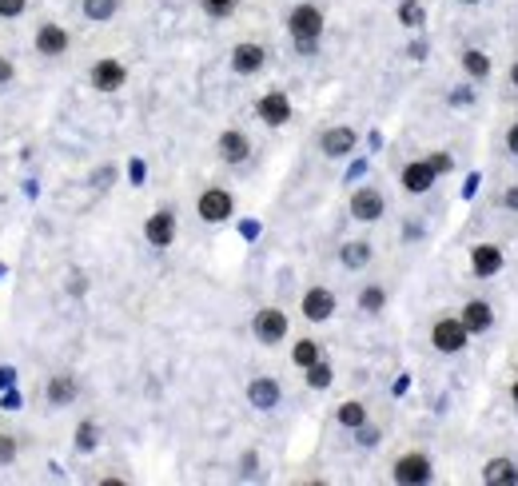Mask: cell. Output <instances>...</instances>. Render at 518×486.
Returning a JSON list of instances; mask_svg holds the SVG:
<instances>
[{
  "mask_svg": "<svg viewBox=\"0 0 518 486\" xmlns=\"http://www.w3.org/2000/svg\"><path fill=\"white\" fill-rule=\"evenodd\" d=\"M383 212H387V199H383L379 188H359L355 196H351V215H355L359 223L383 220Z\"/></svg>",
  "mask_w": 518,
  "mask_h": 486,
  "instance_id": "9",
  "label": "cell"
},
{
  "mask_svg": "<svg viewBox=\"0 0 518 486\" xmlns=\"http://www.w3.org/2000/svg\"><path fill=\"white\" fill-rule=\"evenodd\" d=\"M116 8H120V0H84V16L92 24L112 20V16H116Z\"/></svg>",
  "mask_w": 518,
  "mask_h": 486,
  "instance_id": "25",
  "label": "cell"
},
{
  "mask_svg": "<svg viewBox=\"0 0 518 486\" xmlns=\"http://www.w3.org/2000/svg\"><path fill=\"white\" fill-rule=\"evenodd\" d=\"M251 331L263 347H275V343H283V335H287V315L279 307H259L255 319H251Z\"/></svg>",
  "mask_w": 518,
  "mask_h": 486,
  "instance_id": "4",
  "label": "cell"
},
{
  "mask_svg": "<svg viewBox=\"0 0 518 486\" xmlns=\"http://www.w3.org/2000/svg\"><path fill=\"white\" fill-rule=\"evenodd\" d=\"M502 267H506V255H502L499 243H475L470 247V271H475L478 279H494Z\"/></svg>",
  "mask_w": 518,
  "mask_h": 486,
  "instance_id": "7",
  "label": "cell"
},
{
  "mask_svg": "<svg viewBox=\"0 0 518 486\" xmlns=\"http://www.w3.org/2000/svg\"><path fill=\"white\" fill-rule=\"evenodd\" d=\"M331 379H335V371H331V363H323V359H315V363L307 366V387L323 390V387H331Z\"/></svg>",
  "mask_w": 518,
  "mask_h": 486,
  "instance_id": "28",
  "label": "cell"
},
{
  "mask_svg": "<svg viewBox=\"0 0 518 486\" xmlns=\"http://www.w3.org/2000/svg\"><path fill=\"white\" fill-rule=\"evenodd\" d=\"M462 4H483V0H462Z\"/></svg>",
  "mask_w": 518,
  "mask_h": 486,
  "instance_id": "41",
  "label": "cell"
},
{
  "mask_svg": "<svg viewBox=\"0 0 518 486\" xmlns=\"http://www.w3.org/2000/svg\"><path fill=\"white\" fill-rule=\"evenodd\" d=\"M430 343H435V351H443V355H459V351L470 343V331L462 327L459 315H443L435 327H430Z\"/></svg>",
  "mask_w": 518,
  "mask_h": 486,
  "instance_id": "2",
  "label": "cell"
},
{
  "mask_svg": "<svg viewBox=\"0 0 518 486\" xmlns=\"http://www.w3.org/2000/svg\"><path fill=\"white\" fill-rule=\"evenodd\" d=\"M395 482H403V486H422V482H430V474H435V467H430V459L427 454H419V451H411V454H403V459L395 462Z\"/></svg>",
  "mask_w": 518,
  "mask_h": 486,
  "instance_id": "5",
  "label": "cell"
},
{
  "mask_svg": "<svg viewBox=\"0 0 518 486\" xmlns=\"http://www.w3.org/2000/svg\"><path fill=\"white\" fill-rule=\"evenodd\" d=\"M315 359H323V355H319V343H315V339H299V343L291 347V363L303 366V371H307Z\"/></svg>",
  "mask_w": 518,
  "mask_h": 486,
  "instance_id": "26",
  "label": "cell"
},
{
  "mask_svg": "<svg viewBox=\"0 0 518 486\" xmlns=\"http://www.w3.org/2000/svg\"><path fill=\"white\" fill-rule=\"evenodd\" d=\"M12 379H16L12 366H0V387H12Z\"/></svg>",
  "mask_w": 518,
  "mask_h": 486,
  "instance_id": "38",
  "label": "cell"
},
{
  "mask_svg": "<svg viewBox=\"0 0 518 486\" xmlns=\"http://www.w3.org/2000/svg\"><path fill=\"white\" fill-rule=\"evenodd\" d=\"M143 235H148L151 247H172V239H175V212H167V207L151 212L148 223H143Z\"/></svg>",
  "mask_w": 518,
  "mask_h": 486,
  "instance_id": "11",
  "label": "cell"
},
{
  "mask_svg": "<svg viewBox=\"0 0 518 486\" xmlns=\"http://www.w3.org/2000/svg\"><path fill=\"white\" fill-rule=\"evenodd\" d=\"M303 315H307L311 323H327V319L335 315V291L331 287H307V295H303Z\"/></svg>",
  "mask_w": 518,
  "mask_h": 486,
  "instance_id": "12",
  "label": "cell"
},
{
  "mask_svg": "<svg viewBox=\"0 0 518 486\" xmlns=\"http://www.w3.org/2000/svg\"><path fill=\"white\" fill-rule=\"evenodd\" d=\"M359 443H363V446H375V443H379V430H371V427L363 422V427H359Z\"/></svg>",
  "mask_w": 518,
  "mask_h": 486,
  "instance_id": "37",
  "label": "cell"
},
{
  "mask_svg": "<svg viewBox=\"0 0 518 486\" xmlns=\"http://www.w3.org/2000/svg\"><path fill=\"white\" fill-rule=\"evenodd\" d=\"M398 20H403L406 28H422V24H427V8H422L419 0H403V4H398Z\"/></svg>",
  "mask_w": 518,
  "mask_h": 486,
  "instance_id": "27",
  "label": "cell"
},
{
  "mask_svg": "<svg viewBox=\"0 0 518 486\" xmlns=\"http://www.w3.org/2000/svg\"><path fill=\"white\" fill-rule=\"evenodd\" d=\"M16 459V438L12 435H0V467Z\"/></svg>",
  "mask_w": 518,
  "mask_h": 486,
  "instance_id": "32",
  "label": "cell"
},
{
  "mask_svg": "<svg viewBox=\"0 0 518 486\" xmlns=\"http://www.w3.org/2000/svg\"><path fill=\"white\" fill-rule=\"evenodd\" d=\"M88 80H92L96 92H120V88H124V80H128V68L116 60V56H104V60L92 64Z\"/></svg>",
  "mask_w": 518,
  "mask_h": 486,
  "instance_id": "6",
  "label": "cell"
},
{
  "mask_svg": "<svg viewBox=\"0 0 518 486\" xmlns=\"http://www.w3.org/2000/svg\"><path fill=\"white\" fill-rule=\"evenodd\" d=\"M279 398H283V387H279L271 374H259V379L247 382V403H251L255 411H271V406H279Z\"/></svg>",
  "mask_w": 518,
  "mask_h": 486,
  "instance_id": "13",
  "label": "cell"
},
{
  "mask_svg": "<svg viewBox=\"0 0 518 486\" xmlns=\"http://www.w3.org/2000/svg\"><path fill=\"white\" fill-rule=\"evenodd\" d=\"M196 212L204 223H223L231 220V212H236V199H231L228 188H204L196 199Z\"/></svg>",
  "mask_w": 518,
  "mask_h": 486,
  "instance_id": "3",
  "label": "cell"
},
{
  "mask_svg": "<svg viewBox=\"0 0 518 486\" xmlns=\"http://www.w3.org/2000/svg\"><path fill=\"white\" fill-rule=\"evenodd\" d=\"M12 76H16L12 60H8V56H0V88H4V84H12Z\"/></svg>",
  "mask_w": 518,
  "mask_h": 486,
  "instance_id": "35",
  "label": "cell"
},
{
  "mask_svg": "<svg viewBox=\"0 0 518 486\" xmlns=\"http://www.w3.org/2000/svg\"><path fill=\"white\" fill-rule=\"evenodd\" d=\"M323 8L311 4V0H303V4H295L291 12H287V32H291L295 48H299L303 56H311L319 48V36H323Z\"/></svg>",
  "mask_w": 518,
  "mask_h": 486,
  "instance_id": "1",
  "label": "cell"
},
{
  "mask_svg": "<svg viewBox=\"0 0 518 486\" xmlns=\"http://www.w3.org/2000/svg\"><path fill=\"white\" fill-rule=\"evenodd\" d=\"M36 48H40L44 56H64V52H68V32H64L60 24H40Z\"/></svg>",
  "mask_w": 518,
  "mask_h": 486,
  "instance_id": "20",
  "label": "cell"
},
{
  "mask_svg": "<svg viewBox=\"0 0 518 486\" xmlns=\"http://www.w3.org/2000/svg\"><path fill=\"white\" fill-rule=\"evenodd\" d=\"M483 482L486 486H514L518 482V462L514 459H486Z\"/></svg>",
  "mask_w": 518,
  "mask_h": 486,
  "instance_id": "18",
  "label": "cell"
},
{
  "mask_svg": "<svg viewBox=\"0 0 518 486\" xmlns=\"http://www.w3.org/2000/svg\"><path fill=\"white\" fill-rule=\"evenodd\" d=\"M459 64H462V72H467L470 80H486V76H491V56H486L483 48H467V52L459 56Z\"/></svg>",
  "mask_w": 518,
  "mask_h": 486,
  "instance_id": "22",
  "label": "cell"
},
{
  "mask_svg": "<svg viewBox=\"0 0 518 486\" xmlns=\"http://www.w3.org/2000/svg\"><path fill=\"white\" fill-rule=\"evenodd\" d=\"M76 446L80 451H92L96 446V422H80L76 427Z\"/></svg>",
  "mask_w": 518,
  "mask_h": 486,
  "instance_id": "30",
  "label": "cell"
},
{
  "mask_svg": "<svg viewBox=\"0 0 518 486\" xmlns=\"http://www.w3.org/2000/svg\"><path fill=\"white\" fill-rule=\"evenodd\" d=\"M383 307H387V291H383L379 283H371V287H363V291H359V311H367V315H379Z\"/></svg>",
  "mask_w": 518,
  "mask_h": 486,
  "instance_id": "24",
  "label": "cell"
},
{
  "mask_svg": "<svg viewBox=\"0 0 518 486\" xmlns=\"http://www.w3.org/2000/svg\"><path fill=\"white\" fill-rule=\"evenodd\" d=\"M499 207H506V212L518 215V183H510V188L499 191Z\"/></svg>",
  "mask_w": 518,
  "mask_h": 486,
  "instance_id": "31",
  "label": "cell"
},
{
  "mask_svg": "<svg viewBox=\"0 0 518 486\" xmlns=\"http://www.w3.org/2000/svg\"><path fill=\"white\" fill-rule=\"evenodd\" d=\"M215 151H220L223 164H244V159L251 156V140H247L239 127H228V132L215 140Z\"/></svg>",
  "mask_w": 518,
  "mask_h": 486,
  "instance_id": "14",
  "label": "cell"
},
{
  "mask_svg": "<svg viewBox=\"0 0 518 486\" xmlns=\"http://www.w3.org/2000/svg\"><path fill=\"white\" fill-rule=\"evenodd\" d=\"M506 151H510V156L518 159V120H514V124L506 127Z\"/></svg>",
  "mask_w": 518,
  "mask_h": 486,
  "instance_id": "36",
  "label": "cell"
},
{
  "mask_svg": "<svg viewBox=\"0 0 518 486\" xmlns=\"http://www.w3.org/2000/svg\"><path fill=\"white\" fill-rule=\"evenodd\" d=\"M510 88H514V92H518V60L510 64Z\"/></svg>",
  "mask_w": 518,
  "mask_h": 486,
  "instance_id": "39",
  "label": "cell"
},
{
  "mask_svg": "<svg viewBox=\"0 0 518 486\" xmlns=\"http://www.w3.org/2000/svg\"><path fill=\"white\" fill-rule=\"evenodd\" d=\"M510 395H514V403H518V379H514V387H510Z\"/></svg>",
  "mask_w": 518,
  "mask_h": 486,
  "instance_id": "40",
  "label": "cell"
},
{
  "mask_svg": "<svg viewBox=\"0 0 518 486\" xmlns=\"http://www.w3.org/2000/svg\"><path fill=\"white\" fill-rule=\"evenodd\" d=\"M263 64H267V48L255 44V40H244V44L231 48V68H236L239 76H255Z\"/></svg>",
  "mask_w": 518,
  "mask_h": 486,
  "instance_id": "10",
  "label": "cell"
},
{
  "mask_svg": "<svg viewBox=\"0 0 518 486\" xmlns=\"http://www.w3.org/2000/svg\"><path fill=\"white\" fill-rule=\"evenodd\" d=\"M459 319H462V327H467L470 335H483V331H491L494 327V307L486 299H467Z\"/></svg>",
  "mask_w": 518,
  "mask_h": 486,
  "instance_id": "17",
  "label": "cell"
},
{
  "mask_svg": "<svg viewBox=\"0 0 518 486\" xmlns=\"http://www.w3.org/2000/svg\"><path fill=\"white\" fill-rule=\"evenodd\" d=\"M438 180V172L430 167V159H411V164L403 167V188L411 191V196H422V191H430Z\"/></svg>",
  "mask_w": 518,
  "mask_h": 486,
  "instance_id": "16",
  "label": "cell"
},
{
  "mask_svg": "<svg viewBox=\"0 0 518 486\" xmlns=\"http://www.w3.org/2000/svg\"><path fill=\"white\" fill-rule=\"evenodd\" d=\"M427 159H430V167H435L438 175H443V172H451V167H454V159L446 156V151H435V156H427Z\"/></svg>",
  "mask_w": 518,
  "mask_h": 486,
  "instance_id": "34",
  "label": "cell"
},
{
  "mask_svg": "<svg viewBox=\"0 0 518 486\" xmlns=\"http://www.w3.org/2000/svg\"><path fill=\"white\" fill-rule=\"evenodd\" d=\"M24 8H28V0H0V16H8V20H12V16H20Z\"/></svg>",
  "mask_w": 518,
  "mask_h": 486,
  "instance_id": "33",
  "label": "cell"
},
{
  "mask_svg": "<svg viewBox=\"0 0 518 486\" xmlns=\"http://www.w3.org/2000/svg\"><path fill=\"white\" fill-rule=\"evenodd\" d=\"M204 4V12L207 16H215V20H223V16H231L239 8V0H199Z\"/></svg>",
  "mask_w": 518,
  "mask_h": 486,
  "instance_id": "29",
  "label": "cell"
},
{
  "mask_svg": "<svg viewBox=\"0 0 518 486\" xmlns=\"http://www.w3.org/2000/svg\"><path fill=\"white\" fill-rule=\"evenodd\" d=\"M255 112H259L263 124L279 127V124H287V120H291V100H287L283 92H263L259 104H255Z\"/></svg>",
  "mask_w": 518,
  "mask_h": 486,
  "instance_id": "15",
  "label": "cell"
},
{
  "mask_svg": "<svg viewBox=\"0 0 518 486\" xmlns=\"http://www.w3.org/2000/svg\"><path fill=\"white\" fill-rule=\"evenodd\" d=\"M76 374H52V382H48V403L52 406H68V403H76Z\"/></svg>",
  "mask_w": 518,
  "mask_h": 486,
  "instance_id": "21",
  "label": "cell"
},
{
  "mask_svg": "<svg viewBox=\"0 0 518 486\" xmlns=\"http://www.w3.org/2000/svg\"><path fill=\"white\" fill-rule=\"evenodd\" d=\"M371 259H375V247L367 243V239H351V243L339 247V263L347 271H363Z\"/></svg>",
  "mask_w": 518,
  "mask_h": 486,
  "instance_id": "19",
  "label": "cell"
},
{
  "mask_svg": "<svg viewBox=\"0 0 518 486\" xmlns=\"http://www.w3.org/2000/svg\"><path fill=\"white\" fill-rule=\"evenodd\" d=\"M355 143H359V132L355 127H347V124H335V127H327V132L319 135V148H323V156H331V159L351 156Z\"/></svg>",
  "mask_w": 518,
  "mask_h": 486,
  "instance_id": "8",
  "label": "cell"
},
{
  "mask_svg": "<svg viewBox=\"0 0 518 486\" xmlns=\"http://www.w3.org/2000/svg\"><path fill=\"white\" fill-rule=\"evenodd\" d=\"M335 419H339V427H347V430H359V427H363V422H367V406L351 398V403H343L339 411H335Z\"/></svg>",
  "mask_w": 518,
  "mask_h": 486,
  "instance_id": "23",
  "label": "cell"
}]
</instances>
